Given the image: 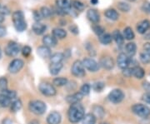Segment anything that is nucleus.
Returning a JSON list of instances; mask_svg holds the SVG:
<instances>
[{
  "label": "nucleus",
  "mask_w": 150,
  "mask_h": 124,
  "mask_svg": "<svg viewBox=\"0 0 150 124\" xmlns=\"http://www.w3.org/2000/svg\"><path fill=\"white\" fill-rule=\"evenodd\" d=\"M84 116V108L80 103H75L70 106L68 112V117L71 123H79L81 120H83Z\"/></svg>",
  "instance_id": "nucleus-1"
},
{
  "label": "nucleus",
  "mask_w": 150,
  "mask_h": 124,
  "mask_svg": "<svg viewBox=\"0 0 150 124\" xmlns=\"http://www.w3.org/2000/svg\"><path fill=\"white\" fill-rule=\"evenodd\" d=\"M13 23L18 32H23L27 28V23L25 21L23 13L22 11H15L13 13Z\"/></svg>",
  "instance_id": "nucleus-2"
},
{
  "label": "nucleus",
  "mask_w": 150,
  "mask_h": 124,
  "mask_svg": "<svg viewBox=\"0 0 150 124\" xmlns=\"http://www.w3.org/2000/svg\"><path fill=\"white\" fill-rule=\"evenodd\" d=\"M28 107H29V110L33 113L36 114V115H42L46 112V109H47L46 104L40 100H33L32 102H30Z\"/></svg>",
  "instance_id": "nucleus-3"
},
{
  "label": "nucleus",
  "mask_w": 150,
  "mask_h": 124,
  "mask_svg": "<svg viewBox=\"0 0 150 124\" xmlns=\"http://www.w3.org/2000/svg\"><path fill=\"white\" fill-rule=\"evenodd\" d=\"M132 111L134 113L142 118H147L150 115V108L148 106L141 103L134 104L132 107Z\"/></svg>",
  "instance_id": "nucleus-4"
},
{
  "label": "nucleus",
  "mask_w": 150,
  "mask_h": 124,
  "mask_svg": "<svg viewBox=\"0 0 150 124\" xmlns=\"http://www.w3.org/2000/svg\"><path fill=\"white\" fill-rule=\"evenodd\" d=\"M38 89L40 92L47 97H54L56 95V89L52 84L48 83V82H42L39 84L38 86Z\"/></svg>",
  "instance_id": "nucleus-5"
},
{
  "label": "nucleus",
  "mask_w": 150,
  "mask_h": 124,
  "mask_svg": "<svg viewBox=\"0 0 150 124\" xmlns=\"http://www.w3.org/2000/svg\"><path fill=\"white\" fill-rule=\"evenodd\" d=\"M71 73L75 77L83 78V76L85 75V68H84V66L83 64V63L81 61H79V60L75 61L73 66H72Z\"/></svg>",
  "instance_id": "nucleus-6"
},
{
  "label": "nucleus",
  "mask_w": 150,
  "mask_h": 124,
  "mask_svg": "<svg viewBox=\"0 0 150 124\" xmlns=\"http://www.w3.org/2000/svg\"><path fill=\"white\" fill-rule=\"evenodd\" d=\"M108 99L109 101L112 103H121L124 98V93L122 90L120 89H113L108 94Z\"/></svg>",
  "instance_id": "nucleus-7"
},
{
  "label": "nucleus",
  "mask_w": 150,
  "mask_h": 124,
  "mask_svg": "<svg viewBox=\"0 0 150 124\" xmlns=\"http://www.w3.org/2000/svg\"><path fill=\"white\" fill-rule=\"evenodd\" d=\"M4 51L6 55L9 57H15L20 52V46L15 42H9L6 46Z\"/></svg>",
  "instance_id": "nucleus-8"
},
{
  "label": "nucleus",
  "mask_w": 150,
  "mask_h": 124,
  "mask_svg": "<svg viewBox=\"0 0 150 124\" xmlns=\"http://www.w3.org/2000/svg\"><path fill=\"white\" fill-rule=\"evenodd\" d=\"M117 63H118V67L123 70L127 68H129V64L131 63V58L129 57L126 54L122 53L118 56Z\"/></svg>",
  "instance_id": "nucleus-9"
},
{
  "label": "nucleus",
  "mask_w": 150,
  "mask_h": 124,
  "mask_svg": "<svg viewBox=\"0 0 150 124\" xmlns=\"http://www.w3.org/2000/svg\"><path fill=\"white\" fill-rule=\"evenodd\" d=\"M82 63H83V64L86 69H88L90 72H97L99 69L100 65L93 58H84L82 61Z\"/></svg>",
  "instance_id": "nucleus-10"
},
{
  "label": "nucleus",
  "mask_w": 150,
  "mask_h": 124,
  "mask_svg": "<svg viewBox=\"0 0 150 124\" xmlns=\"http://www.w3.org/2000/svg\"><path fill=\"white\" fill-rule=\"evenodd\" d=\"M23 65H24V63H23V60L18 59V58L13 59L9 63L8 71L10 72L11 73H17L23 68Z\"/></svg>",
  "instance_id": "nucleus-11"
},
{
  "label": "nucleus",
  "mask_w": 150,
  "mask_h": 124,
  "mask_svg": "<svg viewBox=\"0 0 150 124\" xmlns=\"http://www.w3.org/2000/svg\"><path fill=\"white\" fill-rule=\"evenodd\" d=\"M72 0H56V5L58 8L63 9L66 13H69L72 7Z\"/></svg>",
  "instance_id": "nucleus-12"
},
{
  "label": "nucleus",
  "mask_w": 150,
  "mask_h": 124,
  "mask_svg": "<svg viewBox=\"0 0 150 124\" xmlns=\"http://www.w3.org/2000/svg\"><path fill=\"white\" fill-rule=\"evenodd\" d=\"M99 65L107 70H111L114 66V61L111 57H103L100 60Z\"/></svg>",
  "instance_id": "nucleus-13"
},
{
  "label": "nucleus",
  "mask_w": 150,
  "mask_h": 124,
  "mask_svg": "<svg viewBox=\"0 0 150 124\" xmlns=\"http://www.w3.org/2000/svg\"><path fill=\"white\" fill-rule=\"evenodd\" d=\"M87 18H88V20H90L93 23H98L100 21V15L99 13L96 9H88L87 12Z\"/></svg>",
  "instance_id": "nucleus-14"
},
{
  "label": "nucleus",
  "mask_w": 150,
  "mask_h": 124,
  "mask_svg": "<svg viewBox=\"0 0 150 124\" xmlns=\"http://www.w3.org/2000/svg\"><path fill=\"white\" fill-rule=\"evenodd\" d=\"M37 53L41 58H45V59L51 58V56H52L51 49H50V48L47 47V46H40V47H38L37 49Z\"/></svg>",
  "instance_id": "nucleus-15"
},
{
  "label": "nucleus",
  "mask_w": 150,
  "mask_h": 124,
  "mask_svg": "<svg viewBox=\"0 0 150 124\" xmlns=\"http://www.w3.org/2000/svg\"><path fill=\"white\" fill-rule=\"evenodd\" d=\"M149 29H150V21L147 19L139 22L137 25V31L140 34H144Z\"/></svg>",
  "instance_id": "nucleus-16"
},
{
  "label": "nucleus",
  "mask_w": 150,
  "mask_h": 124,
  "mask_svg": "<svg viewBox=\"0 0 150 124\" xmlns=\"http://www.w3.org/2000/svg\"><path fill=\"white\" fill-rule=\"evenodd\" d=\"M61 115L58 112H52L47 118L48 124H59L61 123Z\"/></svg>",
  "instance_id": "nucleus-17"
},
{
  "label": "nucleus",
  "mask_w": 150,
  "mask_h": 124,
  "mask_svg": "<svg viewBox=\"0 0 150 124\" xmlns=\"http://www.w3.org/2000/svg\"><path fill=\"white\" fill-rule=\"evenodd\" d=\"M57 38H54L53 35H45L43 38V43L44 46H47L48 48H54L57 45Z\"/></svg>",
  "instance_id": "nucleus-18"
},
{
  "label": "nucleus",
  "mask_w": 150,
  "mask_h": 124,
  "mask_svg": "<svg viewBox=\"0 0 150 124\" xmlns=\"http://www.w3.org/2000/svg\"><path fill=\"white\" fill-rule=\"evenodd\" d=\"M83 95L80 92H75V93L72 94V95L68 96L67 98H66V100H67L68 103H70V104L72 105V104H75V103H79L81 100L83 99Z\"/></svg>",
  "instance_id": "nucleus-19"
},
{
  "label": "nucleus",
  "mask_w": 150,
  "mask_h": 124,
  "mask_svg": "<svg viewBox=\"0 0 150 124\" xmlns=\"http://www.w3.org/2000/svg\"><path fill=\"white\" fill-rule=\"evenodd\" d=\"M46 29H47V26L43 23H39V22L35 23L33 25V30L34 33H36L37 35H41V34L44 33Z\"/></svg>",
  "instance_id": "nucleus-20"
},
{
  "label": "nucleus",
  "mask_w": 150,
  "mask_h": 124,
  "mask_svg": "<svg viewBox=\"0 0 150 124\" xmlns=\"http://www.w3.org/2000/svg\"><path fill=\"white\" fill-rule=\"evenodd\" d=\"M125 51H126V54L129 56V57H134L135 54H136V51H137V46H136V43H129L126 44L125 46Z\"/></svg>",
  "instance_id": "nucleus-21"
},
{
  "label": "nucleus",
  "mask_w": 150,
  "mask_h": 124,
  "mask_svg": "<svg viewBox=\"0 0 150 124\" xmlns=\"http://www.w3.org/2000/svg\"><path fill=\"white\" fill-rule=\"evenodd\" d=\"M104 15H105V17L107 18L112 20V21H116V20H118V18H119L118 13L115 9H113V8H109V9L105 11L104 12Z\"/></svg>",
  "instance_id": "nucleus-22"
},
{
  "label": "nucleus",
  "mask_w": 150,
  "mask_h": 124,
  "mask_svg": "<svg viewBox=\"0 0 150 124\" xmlns=\"http://www.w3.org/2000/svg\"><path fill=\"white\" fill-rule=\"evenodd\" d=\"M112 39L115 41V43H117L118 45H123V42H124V38H123V35L119 32L118 30H114L112 32Z\"/></svg>",
  "instance_id": "nucleus-23"
},
{
  "label": "nucleus",
  "mask_w": 150,
  "mask_h": 124,
  "mask_svg": "<svg viewBox=\"0 0 150 124\" xmlns=\"http://www.w3.org/2000/svg\"><path fill=\"white\" fill-rule=\"evenodd\" d=\"M52 32H53V36L57 39H64L67 36V32L64 29L59 28V27L54 28Z\"/></svg>",
  "instance_id": "nucleus-24"
},
{
  "label": "nucleus",
  "mask_w": 150,
  "mask_h": 124,
  "mask_svg": "<svg viewBox=\"0 0 150 124\" xmlns=\"http://www.w3.org/2000/svg\"><path fill=\"white\" fill-rule=\"evenodd\" d=\"M63 68V63H50L49 72L52 75H57Z\"/></svg>",
  "instance_id": "nucleus-25"
},
{
  "label": "nucleus",
  "mask_w": 150,
  "mask_h": 124,
  "mask_svg": "<svg viewBox=\"0 0 150 124\" xmlns=\"http://www.w3.org/2000/svg\"><path fill=\"white\" fill-rule=\"evenodd\" d=\"M145 75V72L144 68L139 66H135L133 68V76H134L138 79H142Z\"/></svg>",
  "instance_id": "nucleus-26"
},
{
  "label": "nucleus",
  "mask_w": 150,
  "mask_h": 124,
  "mask_svg": "<svg viewBox=\"0 0 150 124\" xmlns=\"http://www.w3.org/2000/svg\"><path fill=\"white\" fill-rule=\"evenodd\" d=\"M64 58V54L62 53H56L54 54L50 58L51 63H61Z\"/></svg>",
  "instance_id": "nucleus-27"
},
{
  "label": "nucleus",
  "mask_w": 150,
  "mask_h": 124,
  "mask_svg": "<svg viewBox=\"0 0 150 124\" xmlns=\"http://www.w3.org/2000/svg\"><path fill=\"white\" fill-rule=\"evenodd\" d=\"M11 103H12V100L10 98L4 95L3 92H0V106L4 108H7L10 106Z\"/></svg>",
  "instance_id": "nucleus-28"
},
{
  "label": "nucleus",
  "mask_w": 150,
  "mask_h": 124,
  "mask_svg": "<svg viewBox=\"0 0 150 124\" xmlns=\"http://www.w3.org/2000/svg\"><path fill=\"white\" fill-rule=\"evenodd\" d=\"M123 38L126 40H129V41L133 40L135 38V34L131 27H127L123 29Z\"/></svg>",
  "instance_id": "nucleus-29"
},
{
  "label": "nucleus",
  "mask_w": 150,
  "mask_h": 124,
  "mask_svg": "<svg viewBox=\"0 0 150 124\" xmlns=\"http://www.w3.org/2000/svg\"><path fill=\"white\" fill-rule=\"evenodd\" d=\"M112 40V37L111 34L109 33H103V35L99 36V41L100 43L103 44V45H108V44H110Z\"/></svg>",
  "instance_id": "nucleus-30"
},
{
  "label": "nucleus",
  "mask_w": 150,
  "mask_h": 124,
  "mask_svg": "<svg viewBox=\"0 0 150 124\" xmlns=\"http://www.w3.org/2000/svg\"><path fill=\"white\" fill-rule=\"evenodd\" d=\"M96 117L93 113H88L83 118V124H95Z\"/></svg>",
  "instance_id": "nucleus-31"
},
{
  "label": "nucleus",
  "mask_w": 150,
  "mask_h": 124,
  "mask_svg": "<svg viewBox=\"0 0 150 124\" xmlns=\"http://www.w3.org/2000/svg\"><path fill=\"white\" fill-rule=\"evenodd\" d=\"M93 114L95 116V117H98L99 118H103V117L104 116L105 114V111L104 109L101 107V106H94L93 108Z\"/></svg>",
  "instance_id": "nucleus-32"
},
{
  "label": "nucleus",
  "mask_w": 150,
  "mask_h": 124,
  "mask_svg": "<svg viewBox=\"0 0 150 124\" xmlns=\"http://www.w3.org/2000/svg\"><path fill=\"white\" fill-rule=\"evenodd\" d=\"M10 106L11 111L13 112V113H16L22 108V102L19 99H17V100H14L13 102H12Z\"/></svg>",
  "instance_id": "nucleus-33"
},
{
  "label": "nucleus",
  "mask_w": 150,
  "mask_h": 124,
  "mask_svg": "<svg viewBox=\"0 0 150 124\" xmlns=\"http://www.w3.org/2000/svg\"><path fill=\"white\" fill-rule=\"evenodd\" d=\"M40 13H41V14H42V16H43V18H50V17L52 16V14H53V10L50 9L48 7H45V6H44V7H42V8H41Z\"/></svg>",
  "instance_id": "nucleus-34"
},
{
  "label": "nucleus",
  "mask_w": 150,
  "mask_h": 124,
  "mask_svg": "<svg viewBox=\"0 0 150 124\" xmlns=\"http://www.w3.org/2000/svg\"><path fill=\"white\" fill-rule=\"evenodd\" d=\"M117 7H118V10L122 11L123 13H127L131 9V6L125 2H118Z\"/></svg>",
  "instance_id": "nucleus-35"
},
{
  "label": "nucleus",
  "mask_w": 150,
  "mask_h": 124,
  "mask_svg": "<svg viewBox=\"0 0 150 124\" xmlns=\"http://www.w3.org/2000/svg\"><path fill=\"white\" fill-rule=\"evenodd\" d=\"M72 7L74 8L75 10L77 11H83L85 8V5L83 3H82L81 1L79 0H74L73 3H72Z\"/></svg>",
  "instance_id": "nucleus-36"
},
{
  "label": "nucleus",
  "mask_w": 150,
  "mask_h": 124,
  "mask_svg": "<svg viewBox=\"0 0 150 124\" xmlns=\"http://www.w3.org/2000/svg\"><path fill=\"white\" fill-rule=\"evenodd\" d=\"M53 83H54L55 86L58 87L65 86L68 83V79L65 78H56L54 79Z\"/></svg>",
  "instance_id": "nucleus-37"
},
{
  "label": "nucleus",
  "mask_w": 150,
  "mask_h": 124,
  "mask_svg": "<svg viewBox=\"0 0 150 124\" xmlns=\"http://www.w3.org/2000/svg\"><path fill=\"white\" fill-rule=\"evenodd\" d=\"M139 59L140 61L144 63V64H149L150 63V54L146 53L145 51L142 52L139 55Z\"/></svg>",
  "instance_id": "nucleus-38"
},
{
  "label": "nucleus",
  "mask_w": 150,
  "mask_h": 124,
  "mask_svg": "<svg viewBox=\"0 0 150 124\" xmlns=\"http://www.w3.org/2000/svg\"><path fill=\"white\" fill-rule=\"evenodd\" d=\"M92 28H93L94 33L97 34L98 37L101 36V35H103V34L104 33V28L103 27H101L100 25H98V24H94V25H93V26H92Z\"/></svg>",
  "instance_id": "nucleus-39"
},
{
  "label": "nucleus",
  "mask_w": 150,
  "mask_h": 124,
  "mask_svg": "<svg viewBox=\"0 0 150 124\" xmlns=\"http://www.w3.org/2000/svg\"><path fill=\"white\" fill-rule=\"evenodd\" d=\"M104 87H105V84H104L103 82H95V83L93 84V90L96 91V92H101V91L103 90Z\"/></svg>",
  "instance_id": "nucleus-40"
},
{
  "label": "nucleus",
  "mask_w": 150,
  "mask_h": 124,
  "mask_svg": "<svg viewBox=\"0 0 150 124\" xmlns=\"http://www.w3.org/2000/svg\"><path fill=\"white\" fill-rule=\"evenodd\" d=\"M6 89H8V80L5 78H0V92H4Z\"/></svg>",
  "instance_id": "nucleus-41"
},
{
  "label": "nucleus",
  "mask_w": 150,
  "mask_h": 124,
  "mask_svg": "<svg viewBox=\"0 0 150 124\" xmlns=\"http://www.w3.org/2000/svg\"><path fill=\"white\" fill-rule=\"evenodd\" d=\"M3 92L4 95H6L8 97H9L11 100H13V99H14L17 96V93L15 91H13V90H8V89H6L4 90V92Z\"/></svg>",
  "instance_id": "nucleus-42"
},
{
  "label": "nucleus",
  "mask_w": 150,
  "mask_h": 124,
  "mask_svg": "<svg viewBox=\"0 0 150 124\" xmlns=\"http://www.w3.org/2000/svg\"><path fill=\"white\" fill-rule=\"evenodd\" d=\"M90 88H91V87L89 84H88V83H85V84H83V86L81 87L80 88V92L84 96V95H88L89 92H90Z\"/></svg>",
  "instance_id": "nucleus-43"
},
{
  "label": "nucleus",
  "mask_w": 150,
  "mask_h": 124,
  "mask_svg": "<svg viewBox=\"0 0 150 124\" xmlns=\"http://www.w3.org/2000/svg\"><path fill=\"white\" fill-rule=\"evenodd\" d=\"M31 52H32V49L29 46H24L22 49V54L24 57H28L31 54Z\"/></svg>",
  "instance_id": "nucleus-44"
},
{
  "label": "nucleus",
  "mask_w": 150,
  "mask_h": 124,
  "mask_svg": "<svg viewBox=\"0 0 150 124\" xmlns=\"http://www.w3.org/2000/svg\"><path fill=\"white\" fill-rule=\"evenodd\" d=\"M33 17H34V19H35V21L39 22L40 20H42L43 18L42 16V14H41V13H40V11L38 12L37 10H34L33 11Z\"/></svg>",
  "instance_id": "nucleus-45"
},
{
  "label": "nucleus",
  "mask_w": 150,
  "mask_h": 124,
  "mask_svg": "<svg viewBox=\"0 0 150 124\" xmlns=\"http://www.w3.org/2000/svg\"><path fill=\"white\" fill-rule=\"evenodd\" d=\"M10 13L9 9L6 7V6H0V14L1 15H8Z\"/></svg>",
  "instance_id": "nucleus-46"
},
{
  "label": "nucleus",
  "mask_w": 150,
  "mask_h": 124,
  "mask_svg": "<svg viewBox=\"0 0 150 124\" xmlns=\"http://www.w3.org/2000/svg\"><path fill=\"white\" fill-rule=\"evenodd\" d=\"M123 73L125 77H128V78L133 76V68H127L123 69Z\"/></svg>",
  "instance_id": "nucleus-47"
},
{
  "label": "nucleus",
  "mask_w": 150,
  "mask_h": 124,
  "mask_svg": "<svg viewBox=\"0 0 150 124\" xmlns=\"http://www.w3.org/2000/svg\"><path fill=\"white\" fill-rule=\"evenodd\" d=\"M142 9L144 11L145 13H150V3L149 2H146V3H144V4H143Z\"/></svg>",
  "instance_id": "nucleus-48"
},
{
  "label": "nucleus",
  "mask_w": 150,
  "mask_h": 124,
  "mask_svg": "<svg viewBox=\"0 0 150 124\" xmlns=\"http://www.w3.org/2000/svg\"><path fill=\"white\" fill-rule=\"evenodd\" d=\"M69 30L70 32H73L75 35H77L79 33V27H77V25H75V24H73L72 26H70Z\"/></svg>",
  "instance_id": "nucleus-49"
},
{
  "label": "nucleus",
  "mask_w": 150,
  "mask_h": 124,
  "mask_svg": "<svg viewBox=\"0 0 150 124\" xmlns=\"http://www.w3.org/2000/svg\"><path fill=\"white\" fill-rule=\"evenodd\" d=\"M143 100H144L146 103L150 104V93H149V92L145 93L144 95L143 96Z\"/></svg>",
  "instance_id": "nucleus-50"
},
{
  "label": "nucleus",
  "mask_w": 150,
  "mask_h": 124,
  "mask_svg": "<svg viewBox=\"0 0 150 124\" xmlns=\"http://www.w3.org/2000/svg\"><path fill=\"white\" fill-rule=\"evenodd\" d=\"M143 87H144V88L147 92H149V93H150V83L149 82H144L143 83Z\"/></svg>",
  "instance_id": "nucleus-51"
},
{
  "label": "nucleus",
  "mask_w": 150,
  "mask_h": 124,
  "mask_svg": "<svg viewBox=\"0 0 150 124\" xmlns=\"http://www.w3.org/2000/svg\"><path fill=\"white\" fill-rule=\"evenodd\" d=\"M6 28L4 26H1L0 25V38L4 37L6 35Z\"/></svg>",
  "instance_id": "nucleus-52"
},
{
  "label": "nucleus",
  "mask_w": 150,
  "mask_h": 124,
  "mask_svg": "<svg viewBox=\"0 0 150 124\" xmlns=\"http://www.w3.org/2000/svg\"><path fill=\"white\" fill-rule=\"evenodd\" d=\"M144 50L146 53L150 54V43H146L144 45Z\"/></svg>",
  "instance_id": "nucleus-53"
},
{
  "label": "nucleus",
  "mask_w": 150,
  "mask_h": 124,
  "mask_svg": "<svg viewBox=\"0 0 150 124\" xmlns=\"http://www.w3.org/2000/svg\"><path fill=\"white\" fill-rule=\"evenodd\" d=\"M2 124H13V122H12L9 118H5L4 119Z\"/></svg>",
  "instance_id": "nucleus-54"
},
{
  "label": "nucleus",
  "mask_w": 150,
  "mask_h": 124,
  "mask_svg": "<svg viewBox=\"0 0 150 124\" xmlns=\"http://www.w3.org/2000/svg\"><path fill=\"white\" fill-rule=\"evenodd\" d=\"M90 2H91L93 5H96V4H98V0H90Z\"/></svg>",
  "instance_id": "nucleus-55"
},
{
  "label": "nucleus",
  "mask_w": 150,
  "mask_h": 124,
  "mask_svg": "<svg viewBox=\"0 0 150 124\" xmlns=\"http://www.w3.org/2000/svg\"><path fill=\"white\" fill-rule=\"evenodd\" d=\"M4 21V18L3 15H1V14H0V23H3Z\"/></svg>",
  "instance_id": "nucleus-56"
},
{
  "label": "nucleus",
  "mask_w": 150,
  "mask_h": 124,
  "mask_svg": "<svg viewBox=\"0 0 150 124\" xmlns=\"http://www.w3.org/2000/svg\"><path fill=\"white\" fill-rule=\"evenodd\" d=\"M144 38H146V39H150V32L149 34H146V35H145Z\"/></svg>",
  "instance_id": "nucleus-57"
},
{
  "label": "nucleus",
  "mask_w": 150,
  "mask_h": 124,
  "mask_svg": "<svg viewBox=\"0 0 150 124\" xmlns=\"http://www.w3.org/2000/svg\"><path fill=\"white\" fill-rule=\"evenodd\" d=\"M2 58V51H1V49H0V58Z\"/></svg>",
  "instance_id": "nucleus-58"
},
{
  "label": "nucleus",
  "mask_w": 150,
  "mask_h": 124,
  "mask_svg": "<svg viewBox=\"0 0 150 124\" xmlns=\"http://www.w3.org/2000/svg\"><path fill=\"white\" fill-rule=\"evenodd\" d=\"M128 1H129V2H134L135 0H128Z\"/></svg>",
  "instance_id": "nucleus-59"
},
{
  "label": "nucleus",
  "mask_w": 150,
  "mask_h": 124,
  "mask_svg": "<svg viewBox=\"0 0 150 124\" xmlns=\"http://www.w3.org/2000/svg\"><path fill=\"white\" fill-rule=\"evenodd\" d=\"M101 124H108V123H101Z\"/></svg>",
  "instance_id": "nucleus-60"
},
{
  "label": "nucleus",
  "mask_w": 150,
  "mask_h": 124,
  "mask_svg": "<svg viewBox=\"0 0 150 124\" xmlns=\"http://www.w3.org/2000/svg\"><path fill=\"white\" fill-rule=\"evenodd\" d=\"M0 6H1V5H0Z\"/></svg>",
  "instance_id": "nucleus-61"
}]
</instances>
